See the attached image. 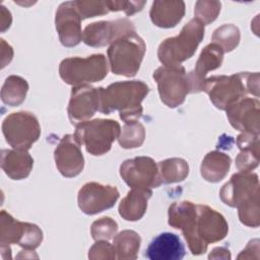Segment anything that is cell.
Listing matches in <instances>:
<instances>
[{
  "instance_id": "27",
  "label": "cell",
  "mask_w": 260,
  "mask_h": 260,
  "mask_svg": "<svg viewBox=\"0 0 260 260\" xmlns=\"http://www.w3.org/2000/svg\"><path fill=\"white\" fill-rule=\"evenodd\" d=\"M159 178L162 184H172L185 180L189 174L188 162L179 157H172L157 164Z\"/></svg>"
},
{
  "instance_id": "16",
  "label": "cell",
  "mask_w": 260,
  "mask_h": 260,
  "mask_svg": "<svg viewBox=\"0 0 260 260\" xmlns=\"http://www.w3.org/2000/svg\"><path fill=\"white\" fill-rule=\"evenodd\" d=\"M81 16L79 15L74 1L63 2L56 11L55 24L60 43L64 47L77 46L82 40Z\"/></svg>"
},
{
  "instance_id": "29",
  "label": "cell",
  "mask_w": 260,
  "mask_h": 260,
  "mask_svg": "<svg viewBox=\"0 0 260 260\" xmlns=\"http://www.w3.org/2000/svg\"><path fill=\"white\" fill-rule=\"evenodd\" d=\"M240 30L234 24H223L216 28L212 35V43L217 44L223 52L233 51L240 42Z\"/></svg>"
},
{
  "instance_id": "35",
  "label": "cell",
  "mask_w": 260,
  "mask_h": 260,
  "mask_svg": "<svg viewBox=\"0 0 260 260\" xmlns=\"http://www.w3.org/2000/svg\"><path fill=\"white\" fill-rule=\"evenodd\" d=\"M145 3V1H107L110 11H124L127 15L140 11Z\"/></svg>"
},
{
  "instance_id": "32",
  "label": "cell",
  "mask_w": 260,
  "mask_h": 260,
  "mask_svg": "<svg viewBox=\"0 0 260 260\" xmlns=\"http://www.w3.org/2000/svg\"><path fill=\"white\" fill-rule=\"evenodd\" d=\"M259 165V144L241 149L236 157V166L240 172H251Z\"/></svg>"
},
{
  "instance_id": "7",
  "label": "cell",
  "mask_w": 260,
  "mask_h": 260,
  "mask_svg": "<svg viewBox=\"0 0 260 260\" xmlns=\"http://www.w3.org/2000/svg\"><path fill=\"white\" fill-rule=\"evenodd\" d=\"M75 126L76 141L79 145H84L86 151L92 155L107 153L121 133L120 124L111 119L87 120Z\"/></svg>"
},
{
  "instance_id": "17",
  "label": "cell",
  "mask_w": 260,
  "mask_h": 260,
  "mask_svg": "<svg viewBox=\"0 0 260 260\" xmlns=\"http://www.w3.org/2000/svg\"><path fill=\"white\" fill-rule=\"evenodd\" d=\"M259 106L258 99L242 98L235 102L225 110L230 124L241 132L259 135Z\"/></svg>"
},
{
  "instance_id": "23",
  "label": "cell",
  "mask_w": 260,
  "mask_h": 260,
  "mask_svg": "<svg viewBox=\"0 0 260 260\" xmlns=\"http://www.w3.org/2000/svg\"><path fill=\"white\" fill-rule=\"evenodd\" d=\"M150 189L132 188L119 205V214L128 221H136L143 217L147 209L148 199L151 197Z\"/></svg>"
},
{
  "instance_id": "2",
  "label": "cell",
  "mask_w": 260,
  "mask_h": 260,
  "mask_svg": "<svg viewBox=\"0 0 260 260\" xmlns=\"http://www.w3.org/2000/svg\"><path fill=\"white\" fill-rule=\"evenodd\" d=\"M221 201L239 210L240 221L248 226L257 228L260 223L259 180L251 172L234 174L220 189Z\"/></svg>"
},
{
  "instance_id": "21",
  "label": "cell",
  "mask_w": 260,
  "mask_h": 260,
  "mask_svg": "<svg viewBox=\"0 0 260 260\" xmlns=\"http://www.w3.org/2000/svg\"><path fill=\"white\" fill-rule=\"evenodd\" d=\"M34 158L24 149H2L1 168L12 180H22L28 177L32 170Z\"/></svg>"
},
{
  "instance_id": "34",
  "label": "cell",
  "mask_w": 260,
  "mask_h": 260,
  "mask_svg": "<svg viewBox=\"0 0 260 260\" xmlns=\"http://www.w3.org/2000/svg\"><path fill=\"white\" fill-rule=\"evenodd\" d=\"M89 259H115L116 252L114 246L105 240L96 241V243L88 251Z\"/></svg>"
},
{
  "instance_id": "14",
  "label": "cell",
  "mask_w": 260,
  "mask_h": 260,
  "mask_svg": "<svg viewBox=\"0 0 260 260\" xmlns=\"http://www.w3.org/2000/svg\"><path fill=\"white\" fill-rule=\"evenodd\" d=\"M134 31V24L126 18L112 21H96L88 24L84 28L82 41L90 47H103Z\"/></svg>"
},
{
  "instance_id": "22",
  "label": "cell",
  "mask_w": 260,
  "mask_h": 260,
  "mask_svg": "<svg viewBox=\"0 0 260 260\" xmlns=\"http://www.w3.org/2000/svg\"><path fill=\"white\" fill-rule=\"evenodd\" d=\"M185 14L183 1H154L150 8V19L154 25L162 28L176 26Z\"/></svg>"
},
{
  "instance_id": "12",
  "label": "cell",
  "mask_w": 260,
  "mask_h": 260,
  "mask_svg": "<svg viewBox=\"0 0 260 260\" xmlns=\"http://www.w3.org/2000/svg\"><path fill=\"white\" fill-rule=\"evenodd\" d=\"M120 175L131 188L151 189L157 188L162 184L157 164L149 156H137L126 159L120 166Z\"/></svg>"
},
{
  "instance_id": "28",
  "label": "cell",
  "mask_w": 260,
  "mask_h": 260,
  "mask_svg": "<svg viewBox=\"0 0 260 260\" xmlns=\"http://www.w3.org/2000/svg\"><path fill=\"white\" fill-rule=\"evenodd\" d=\"M145 139L144 126L137 121L125 122L119 135V144L123 148H136L142 145Z\"/></svg>"
},
{
  "instance_id": "5",
  "label": "cell",
  "mask_w": 260,
  "mask_h": 260,
  "mask_svg": "<svg viewBox=\"0 0 260 260\" xmlns=\"http://www.w3.org/2000/svg\"><path fill=\"white\" fill-rule=\"evenodd\" d=\"M204 24L199 20L196 18L189 20L178 36L168 38L160 43L157 50L160 63L167 66H177L190 59L204 38Z\"/></svg>"
},
{
  "instance_id": "13",
  "label": "cell",
  "mask_w": 260,
  "mask_h": 260,
  "mask_svg": "<svg viewBox=\"0 0 260 260\" xmlns=\"http://www.w3.org/2000/svg\"><path fill=\"white\" fill-rule=\"evenodd\" d=\"M119 198L116 187L96 182L84 184L78 191V207L85 214H96L113 207Z\"/></svg>"
},
{
  "instance_id": "4",
  "label": "cell",
  "mask_w": 260,
  "mask_h": 260,
  "mask_svg": "<svg viewBox=\"0 0 260 260\" xmlns=\"http://www.w3.org/2000/svg\"><path fill=\"white\" fill-rule=\"evenodd\" d=\"M203 91L217 109L226 110L248 93L259 96V73L240 72L229 76H211L204 80Z\"/></svg>"
},
{
  "instance_id": "3",
  "label": "cell",
  "mask_w": 260,
  "mask_h": 260,
  "mask_svg": "<svg viewBox=\"0 0 260 260\" xmlns=\"http://www.w3.org/2000/svg\"><path fill=\"white\" fill-rule=\"evenodd\" d=\"M100 109L104 114L119 111L124 122L137 121L143 113L141 102L149 92L146 83L140 80L118 81L108 87H99Z\"/></svg>"
},
{
  "instance_id": "26",
  "label": "cell",
  "mask_w": 260,
  "mask_h": 260,
  "mask_svg": "<svg viewBox=\"0 0 260 260\" xmlns=\"http://www.w3.org/2000/svg\"><path fill=\"white\" fill-rule=\"evenodd\" d=\"M27 90L28 83L24 78L16 75L8 76L1 88V100L10 107L18 106L25 100Z\"/></svg>"
},
{
  "instance_id": "18",
  "label": "cell",
  "mask_w": 260,
  "mask_h": 260,
  "mask_svg": "<svg viewBox=\"0 0 260 260\" xmlns=\"http://www.w3.org/2000/svg\"><path fill=\"white\" fill-rule=\"evenodd\" d=\"M54 157L56 167L63 177H76L83 170L84 158L80 145L72 134H67L60 140L54 151Z\"/></svg>"
},
{
  "instance_id": "11",
  "label": "cell",
  "mask_w": 260,
  "mask_h": 260,
  "mask_svg": "<svg viewBox=\"0 0 260 260\" xmlns=\"http://www.w3.org/2000/svg\"><path fill=\"white\" fill-rule=\"evenodd\" d=\"M43 241L42 230L29 222H21L13 218L5 210L0 215V244L9 247L10 244H17L25 250L37 249Z\"/></svg>"
},
{
  "instance_id": "10",
  "label": "cell",
  "mask_w": 260,
  "mask_h": 260,
  "mask_svg": "<svg viewBox=\"0 0 260 260\" xmlns=\"http://www.w3.org/2000/svg\"><path fill=\"white\" fill-rule=\"evenodd\" d=\"M2 132L10 146L28 150L39 139L41 126L32 113L22 111L12 113L3 120Z\"/></svg>"
},
{
  "instance_id": "6",
  "label": "cell",
  "mask_w": 260,
  "mask_h": 260,
  "mask_svg": "<svg viewBox=\"0 0 260 260\" xmlns=\"http://www.w3.org/2000/svg\"><path fill=\"white\" fill-rule=\"evenodd\" d=\"M145 51L144 41L135 31L119 38L108 49L111 71L126 77L135 76L140 68Z\"/></svg>"
},
{
  "instance_id": "30",
  "label": "cell",
  "mask_w": 260,
  "mask_h": 260,
  "mask_svg": "<svg viewBox=\"0 0 260 260\" xmlns=\"http://www.w3.org/2000/svg\"><path fill=\"white\" fill-rule=\"evenodd\" d=\"M117 231H118L117 222L111 217L105 216L92 222L90 234L92 236V239L95 241H101V240L107 241L114 238Z\"/></svg>"
},
{
  "instance_id": "1",
  "label": "cell",
  "mask_w": 260,
  "mask_h": 260,
  "mask_svg": "<svg viewBox=\"0 0 260 260\" xmlns=\"http://www.w3.org/2000/svg\"><path fill=\"white\" fill-rule=\"evenodd\" d=\"M168 214V223L182 232L193 255L204 254L209 244L221 241L229 232L224 216L207 205L174 202Z\"/></svg>"
},
{
  "instance_id": "19",
  "label": "cell",
  "mask_w": 260,
  "mask_h": 260,
  "mask_svg": "<svg viewBox=\"0 0 260 260\" xmlns=\"http://www.w3.org/2000/svg\"><path fill=\"white\" fill-rule=\"evenodd\" d=\"M223 50L215 43L207 45L201 51L194 70L187 74L190 84V92L203 91L206 74L209 71L220 67L223 60Z\"/></svg>"
},
{
  "instance_id": "24",
  "label": "cell",
  "mask_w": 260,
  "mask_h": 260,
  "mask_svg": "<svg viewBox=\"0 0 260 260\" xmlns=\"http://www.w3.org/2000/svg\"><path fill=\"white\" fill-rule=\"evenodd\" d=\"M231 162L232 159L228 154L217 150L210 151L202 160L201 176L208 182L217 183L228 175Z\"/></svg>"
},
{
  "instance_id": "31",
  "label": "cell",
  "mask_w": 260,
  "mask_h": 260,
  "mask_svg": "<svg viewBox=\"0 0 260 260\" xmlns=\"http://www.w3.org/2000/svg\"><path fill=\"white\" fill-rule=\"evenodd\" d=\"M221 3L217 1H197L195 4V18L201 23L209 24L214 21L220 12Z\"/></svg>"
},
{
  "instance_id": "25",
  "label": "cell",
  "mask_w": 260,
  "mask_h": 260,
  "mask_svg": "<svg viewBox=\"0 0 260 260\" xmlns=\"http://www.w3.org/2000/svg\"><path fill=\"white\" fill-rule=\"evenodd\" d=\"M141 244L140 236L130 230L122 231L114 237L113 246L116 252V258L120 260H134L138 256Z\"/></svg>"
},
{
  "instance_id": "36",
  "label": "cell",
  "mask_w": 260,
  "mask_h": 260,
  "mask_svg": "<svg viewBox=\"0 0 260 260\" xmlns=\"http://www.w3.org/2000/svg\"><path fill=\"white\" fill-rule=\"evenodd\" d=\"M209 259H231L230 250L224 247H217L212 250L208 256Z\"/></svg>"
},
{
  "instance_id": "20",
  "label": "cell",
  "mask_w": 260,
  "mask_h": 260,
  "mask_svg": "<svg viewBox=\"0 0 260 260\" xmlns=\"http://www.w3.org/2000/svg\"><path fill=\"white\" fill-rule=\"evenodd\" d=\"M185 256V247L179 236L161 233L149 243L145 257L150 260H181Z\"/></svg>"
},
{
  "instance_id": "33",
  "label": "cell",
  "mask_w": 260,
  "mask_h": 260,
  "mask_svg": "<svg viewBox=\"0 0 260 260\" xmlns=\"http://www.w3.org/2000/svg\"><path fill=\"white\" fill-rule=\"evenodd\" d=\"M74 5L82 19L104 15L110 11L107 1H74Z\"/></svg>"
},
{
  "instance_id": "9",
  "label": "cell",
  "mask_w": 260,
  "mask_h": 260,
  "mask_svg": "<svg viewBox=\"0 0 260 260\" xmlns=\"http://www.w3.org/2000/svg\"><path fill=\"white\" fill-rule=\"evenodd\" d=\"M160 101L169 108H177L190 93L188 75L183 66L162 65L153 72Z\"/></svg>"
},
{
  "instance_id": "15",
  "label": "cell",
  "mask_w": 260,
  "mask_h": 260,
  "mask_svg": "<svg viewBox=\"0 0 260 260\" xmlns=\"http://www.w3.org/2000/svg\"><path fill=\"white\" fill-rule=\"evenodd\" d=\"M100 109V90L89 84L73 86L68 105V116L77 125L90 119Z\"/></svg>"
},
{
  "instance_id": "8",
  "label": "cell",
  "mask_w": 260,
  "mask_h": 260,
  "mask_svg": "<svg viewBox=\"0 0 260 260\" xmlns=\"http://www.w3.org/2000/svg\"><path fill=\"white\" fill-rule=\"evenodd\" d=\"M108 71L109 64L103 54H93L86 58H66L59 66L60 77L72 86L101 81L107 76Z\"/></svg>"
}]
</instances>
